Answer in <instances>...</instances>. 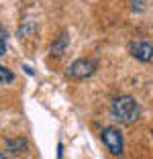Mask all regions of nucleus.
Here are the masks:
<instances>
[{
    "label": "nucleus",
    "instance_id": "f257e3e1",
    "mask_svg": "<svg viewBox=\"0 0 153 159\" xmlns=\"http://www.w3.org/2000/svg\"><path fill=\"white\" fill-rule=\"evenodd\" d=\"M110 114L123 125H133L141 114V106L139 102L131 96H121V98H114L110 104Z\"/></svg>",
    "mask_w": 153,
    "mask_h": 159
},
{
    "label": "nucleus",
    "instance_id": "f03ea898",
    "mask_svg": "<svg viewBox=\"0 0 153 159\" xmlns=\"http://www.w3.org/2000/svg\"><path fill=\"white\" fill-rule=\"evenodd\" d=\"M102 143L106 145V149L110 151L112 155H121L123 153V135L118 129L114 126H106L104 131H102Z\"/></svg>",
    "mask_w": 153,
    "mask_h": 159
},
{
    "label": "nucleus",
    "instance_id": "7ed1b4c3",
    "mask_svg": "<svg viewBox=\"0 0 153 159\" xmlns=\"http://www.w3.org/2000/svg\"><path fill=\"white\" fill-rule=\"evenodd\" d=\"M96 71V61L92 59H76L70 67H67V75L74 80H86Z\"/></svg>",
    "mask_w": 153,
    "mask_h": 159
},
{
    "label": "nucleus",
    "instance_id": "20e7f679",
    "mask_svg": "<svg viewBox=\"0 0 153 159\" xmlns=\"http://www.w3.org/2000/svg\"><path fill=\"white\" fill-rule=\"evenodd\" d=\"M129 51L135 59H139V61H151L153 59V45L149 41L137 39V41H133L129 45Z\"/></svg>",
    "mask_w": 153,
    "mask_h": 159
},
{
    "label": "nucleus",
    "instance_id": "39448f33",
    "mask_svg": "<svg viewBox=\"0 0 153 159\" xmlns=\"http://www.w3.org/2000/svg\"><path fill=\"white\" fill-rule=\"evenodd\" d=\"M10 82H14V74L8 67L0 66V84H10Z\"/></svg>",
    "mask_w": 153,
    "mask_h": 159
},
{
    "label": "nucleus",
    "instance_id": "423d86ee",
    "mask_svg": "<svg viewBox=\"0 0 153 159\" xmlns=\"http://www.w3.org/2000/svg\"><path fill=\"white\" fill-rule=\"evenodd\" d=\"M65 45H67V35H61L59 41H57L55 45L51 47V53H55V55H61V53H63V49H65Z\"/></svg>",
    "mask_w": 153,
    "mask_h": 159
},
{
    "label": "nucleus",
    "instance_id": "0eeeda50",
    "mask_svg": "<svg viewBox=\"0 0 153 159\" xmlns=\"http://www.w3.org/2000/svg\"><path fill=\"white\" fill-rule=\"evenodd\" d=\"M25 147H27V141L25 139H16V141H8V149L12 151V153H19V151H23Z\"/></svg>",
    "mask_w": 153,
    "mask_h": 159
},
{
    "label": "nucleus",
    "instance_id": "6e6552de",
    "mask_svg": "<svg viewBox=\"0 0 153 159\" xmlns=\"http://www.w3.org/2000/svg\"><path fill=\"white\" fill-rule=\"evenodd\" d=\"M4 53H6V31L0 25V55H4Z\"/></svg>",
    "mask_w": 153,
    "mask_h": 159
},
{
    "label": "nucleus",
    "instance_id": "1a4fd4ad",
    "mask_svg": "<svg viewBox=\"0 0 153 159\" xmlns=\"http://www.w3.org/2000/svg\"><path fill=\"white\" fill-rule=\"evenodd\" d=\"M0 159H6V157H4V155H2V153H0Z\"/></svg>",
    "mask_w": 153,
    "mask_h": 159
}]
</instances>
